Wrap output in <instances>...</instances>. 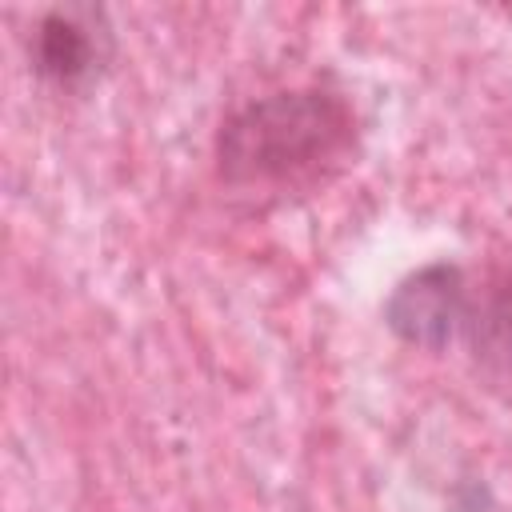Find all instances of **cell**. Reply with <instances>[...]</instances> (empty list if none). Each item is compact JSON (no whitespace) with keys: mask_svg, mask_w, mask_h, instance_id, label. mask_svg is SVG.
<instances>
[{"mask_svg":"<svg viewBox=\"0 0 512 512\" xmlns=\"http://www.w3.org/2000/svg\"><path fill=\"white\" fill-rule=\"evenodd\" d=\"M468 308V272L460 264L436 260L408 272L384 300V324L412 348L444 352L460 340Z\"/></svg>","mask_w":512,"mask_h":512,"instance_id":"2","label":"cell"},{"mask_svg":"<svg viewBox=\"0 0 512 512\" xmlns=\"http://www.w3.org/2000/svg\"><path fill=\"white\" fill-rule=\"evenodd\" d=\"M352 104L328 88H284L236 108L216 132L220 184L252 200H284L340 176L356 156Z\"/></svg>","mask_w":512,"mask_h":512,"instance_id":"1","label":"cell"},{"mask_svg":"<svg viewBox=\"0 0 512 512\" xmlns=\"http://www.w3.org/2000/svg\"><path fill=\"white\" fill-rule=\"evenodd\" d=\"M112 60L108 16L92 4H56L32 28V72L60 88H88Z\"/></svg>","mask_w":512,"mask_h":512,"instance_id":"3","label":"cell"},{"mask_svg":"<svg viewBox=\"0 0 512 512\" xmlns=\"http://www.w3.org/2000/svg\"><path fill=\"white\" fill-rule=\"evenodd\" d=\"M460 340L492 384H512V260L484 268L480 280H468Z\"/></svg>","mask_w":512,"mask_h":512,"instance_id":"4","label":"cell"}]
</instances>
